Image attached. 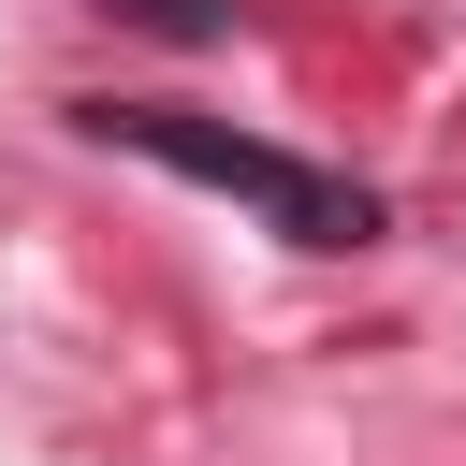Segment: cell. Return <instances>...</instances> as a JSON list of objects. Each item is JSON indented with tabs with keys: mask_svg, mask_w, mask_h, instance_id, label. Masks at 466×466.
Here are the masks:
<instances>
[{
	"mask_svg": "<svg viewBox=\"0 0 466 466\" xmlns=\"http://www.w3.org/2000/svg\"><path fill=\"white\" fill-rule=\"evenodd\" d=\"M102 15H146V29H175V44H204V29L233 15V0H102Z\"/></svg>",
	"mask_w": 466,
	"mask_h": 466,
	"instance_id": "cell-2",
	"label": "cell"
},
{
	"mask_svg": "<svg viewBox=\"0 0 466 466\" xmlns=\"http://www.w3.org/2000/svg\"><path fill=\"white\" fill-rule=\"evenodd\" d=\"M87 131L102 146H131V160H160V175H189V189H233L262 233H291V248H364L379 233V204L350 189V175H320V160H291V146H262V131H218V116H189V102H87Z\"/></svg>",
	"mask_w": 466,
	"mask_h": 466,
	"instance_id": "cell-1",
	"label": "cell"
}]
</instances>
